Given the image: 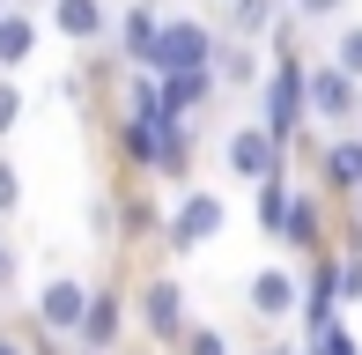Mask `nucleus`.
Listing matches in <instances>:
<instances>
[{
    "label": "nucleus",
    "mask_w": 362,
    "mask_h": 355,
    "mask_svg": "<svg viewBox=\"0 0 362 355\" xmlns=\"http://www.w3.org/2000/svg\"><path fill=\"white\" fill-rule=\"evenodd\" d=\"M303 119H310V67H303V45H296V52H274L267 82H259V126H267V134L296 156Z\"/></svg>",
    "instance_id": "f257e3e1"
},
{
    "label": "nucleus",
    "mask_w": 362,
    "mask_h": 355,
    "mask_svg": "<svg viewBox=\"0 0 362 355\" xmlns=\"http://www.w3.org/2000/svg\"><path fill=\"white\" fill-rule=\"evenodd\" d=\"M215 45H222V30L207 23V15H192V8H163V30H156V59H148V74L215 67Z\"/></svg>",
    "instance_id": "f03ea898"
},
{
    "label": "nucleus",
    "mask_w": 362,
    "mask_h": 355,
    "mask_svg": "<svg viewBox=\"0 0 362 355\" xmlns=\"http://www.w3.org/2000/svg\"><path fill=\"white\" fill-rule=\"evenodd\" d=\"M222 192L215 185H177V207L163 215V245L170 252H200L207 237H222Z\"/></svg>",
    "instance_id": "7ed1b4c3"
},
{
    "label": "nucleus",
    "mask_w": 362,
    "mask_h": 355,
    "mask_svg": "<svg viewBox=\"0 0 362 355\" xmlns=\"http://www.w3.org/2000/svg\"><path fill=\"white\" fill-rule=\"evenodd\" d=\"M222 163H229V178H244V185H259V178H274V170H288V149L267 134L259 119H237L222 134Z\"/></svg>",
    "instance_id": "20e7f679"
},
{
    "label": "nucleus",
    "mask_w": 362,
    "mask_h": 355,
    "mask_svg": "<svg viewBox=\"0 0 362 355\" xmlns=\"http://www.w3.org/2000/svg\"><path fill=\"white\" fill-rule=\"evenodd\" d=\"M310 119L333 126V134L362 126V82H355L348 67H333V59H318V67H310Z\"/></svg>",
    "instance_id": "39448f33"
},
{
    "label": "nucleus",
    "mask_w": 362,
    "mask_h": 355,
    "mask_svg": "<svg viewBox=\"0 0 362 355\" xmlns=\"http://www.w3.org/2000/svg\"><path fill=\"white\" fill-rule=\"evenodd\" d=\"M141 326H148V341L156 348H177L185 341V289L170 281V274H156V281H141Z\"/></svg>",
    "instance_id": "423d86ee"
},
{
    "label": "nucleus",
    "mask_w": 362,
    "mask_h": 355,
    "mask_svg": "<svg viewBox=\"0 0 362 355\" xmlns=\"http://www.w3.org/2000/svg\"><path fill=\"white\" fill-rule=\"evenodd\" d=\"M45 23H52L67 45L89 52V45L111 37V0H45Z\"/></svg>",
    "instance_id": "0eeeda50"
},
{
    "label": "nucleus",
    "mask_w": 362,
    "mask_h": 355,
    "mask_svg": "<svg viewBox=\"0 0 362 355\" xmlns=\"http://www.w3.org/2000/svg\"><path fill=\"white\" fill-rule=\"evenodd\" d=\"M119 333H126V296H119V281H104V289H89V311H81L74 341L96 355H119Z\"/></svg>",
    "instance_id": "6e6552de"
},
{
    "label": "nucleus",
    "mask_w": 362,
    "mask_h": 355,
    "mask_svg": "<svg viewBox=\"0 0 362 355\" xmlns=\"http://www.w3.org/2000/svg\"><path fill=\"white\" fill-rule=\"evenodd\" d=\"M81 311H89V289H81L74 274H52V281L37 289V326L45 333H67V341H74V333H81Z\"/></svg>",
    "instance_id": "1a4fd4ad"
},
{
    "label": "nucleus",
    "mask_w": 362,
    "mask_h": 355,
    "mask_svg": "<svg viewBox=\"0 0 362 355\" xmlns=\"http://www.w3.org/2000/svg\"><path fill=\"white\" fill-rule=\"evenodd\" d=\"M111 30H119V59L148 67V59H156V30H163V8H156V0H126V15H119Z\"/></svg>",
    "instance_id": "9d476101"
},
{
    "label": "nucleus",
    "mask_w": 362,
    "mask_h": 355,
    "mask_svg": "<svg viewBox=\"0 0 362 355\" xmlns=\"http://www.w3.org/2000/svg\"><path fill=\"white\" fill-rule=\"evenodd\" d=\"M318 178H325V192H362V126H348V134H333V149L318 156Z\"/></svg>",
    "instance_id": "9b49d317"
},
{
    "label": "nucleus",
    "mask_w": 362,
    "mask_h": 355,
    "mask_svg": "<svg viewBox=\"0 0 362 355\" xmlns=\"http://www.w3.org/2000/svg\"><path fill=\"white\" fill-rule=\"evenodd\" d=\"M274 245L325 252V200L318 192H288V215H281V237H274Z\"/></svg>",
    "instance_id": "f8f14e48"
},
{
    "label": "nucleus",
    "mask_w": 362,
    "mask_h": 355,
    "mask_svg": "<svg viewBox=\"0 0 362 355\" xmlns=\"http://www.w3.org/2000/svg\"><path fill=\"white\" fill-rule=\"evenodd\" d=\"M296 274L288 267H259L252 274V318H267V326H281V318H296Z\"/></svg>",
    "instance_id": "ddd939ff"
},
{
    "label": "nucleus",
    "mask_w": 362,
    "mask_h": 355,
    "mask_svg": "<svg viewBox=\"0 0 362 355\" xmlns=\"http://www.w3.org/2000/svg\"><path fill=\"white\" fill-rule=\"evenodd\" d=\"M30 52H37V8H15L8 0V8H0V74L23 67Z\"/></svg>",
    "instance_id": "4468645a"
},
{
    "label": "nucleus",
    "mask_w": 362,
    "mask_h": 355,
    "mask_svg": "<svg viewBox=\"0 0 362 355\" xmlns=\"http://www.w3.org/2000/svg\"><path fill=\"white\" fill-rule=\"evenodd\" d=\"M274 15H281V0H222V23H229V37H237V45L267 37Z\"/></svg>",
    "instance_id": "2eb2a0df"
},
{
    "label": "nucleus",
    "mask_w": 362,
    "mask_h": 355,
    "mask_svg": "<svg viewBox=\"0 0 362 355\" xmlns=\"http://www.w3.org/2000/svg\"><path fill=\"white\" fill-rule=\"evenodd\" d=\"M288 192H296V178H288V170L259 178V230H267V237H281V215H288Z\"/></svg>",
    "instance_id": "dca6fc26"
},
{
    "label": "nucleus",
    "mask_w": 362,
    "mask_h": 355,
    "mask_svg": "<svg viewBox=\"0 0 362 355\" xmlns=\"http://www.w3.org/2000/svg\"><path fill=\"white\" fill-rule=\"evenodd\" d=\"M333 67H348L355 82H362V23H340V37H333Z\"/></svg>",
    "instance_id": "f3484780"
},
{
    "label": "nucleus",
    "mask_w": 362,
    "mask_h": 355,
    "mask_svg": "<svg viewBox=\"0 0 362 355\" xmlns=\"http://www.w3.org/2000/svg\"><path fill=\"white\" fill-rule=\"evenodd\" d=\"M340 303H362V245L340 252Z\"/></svg>",
    "instance_id": "a211bd4d"
},
{
    "label": "nucleus",
    "mask_w": 362,
    "mask_h": 355,
    "mask_svg": "<svg viewBox=\"0 0 362 355\" xmlns=\"http://www.w3.org/2000/svg\"><path fill=\"white\" fill-rule=\"evenodd\" d=\"M177 355H229V341L215 326H185V341H177Z\"/></svg>",
    "instance_id": "6ab92c4d"
},
{
    "label": "nucleus",
    "mask_w": 362,
    "mask_h": 355,
    "mask_svg": "<svg viewBox=\"0 0 362 355\" xmlns=\"http://www.w3.org/2000/svg\"><path fill=\"white\" fill-rule=\"evenodd\" d=\"M310 355H362V341L348 326H333V333H318V341H310Z\"/></svg>",
    "instance_id": "aec40b11"
},
{
    "label": "nucleus",
    "mask_w": 362,
    "mask_h": 355,
    "mask_svg": "<svg viewBox=\"0 0 362 355\" xmlns=\"http://www.w3.org/2000/svg\"><path fill=\"white\" fill-rule=\"evenodd\" d=\"M15 207H23V178H15V163L0 156V215H15Z\"/></svg>",
    "instance_id": "412c9836"
},
{
    "label": "nucleus",
    "mask_w": 362,
    "mask_h": 355,
    "mask_svg": "<svg viewBox=\"0 0 362 355\" xmlns=\"http://www.w3.org/2000/svg\"><path fill=\"white\" fill-rule=\"evenodd\" d=\"M15 119H23V89H15V82H0V134H8Z\"/></svg>",
    "instance_id": "4be33fe9"
},
{
    "label": "nucleus",
    "mask_w": 362,
    "mask_h": 355,
    "mask_svg": "<svg viewBox=\"0 0 362 355\" xmlns=\"http://www.w3.org/2000/svg\"><path fill=\"white\" fill-rule=\"evenodd\" d=\"M296 15H303V23H333L340 0H296Z\"/></svg>",
    "instance_id": "5701e85b"
},
{
    "label": "nucleus",
    "mask_w": 362,
    "mask_h": 355,
    "mask_svg": "<svg viewBox=\"0 0 362 355\" xmlns=\"http://www.w3.org/2000/svg\"><path fill=\"white\" fill-rule=\"evenodd\" d=\"M8 281H15V252L0 245V289H8Z\"/></svg>",
    "instance_id": "b1692460"
},
{
    "label": "nucleus",
    "mask_w": 362,
    "mask_h": 355,
    "mask_svg": "<svg viewBox=\"0 0 362 355\" xmlns=\"http://www.w3.org/2000/svg\"><path fill=\"white\" fill-rule=\"evenodd\" d=\"M0 355H30V341H15V333H0Z\"/></svg>",
    "instance_id": "393cba45"
},
{
    "label": "nucleus",
    "mask_w": 362,
    "mask_h": 355,
    "mask_svg": "<svg viewBox=\"0 0 362 355\" xmlns=\"http://www.w3.org/2000/svg\"><path fill=\"white\" fill-rule=\"evenodd\" d=\"M348 207H355V230H362V192H348Z\"/></svg>",
    "instance_id": "a878e982"
},
{
    "label": "nucleus",
    "mask_w": 362,
    "mask_h": 355,
    "mask_svg": "<svg viewBox=\"0 0 362 355\" xmlns=\"http://www.w3.org/2000/svg\"><path fill=\"white\" fill-rule=\"evenodd\" d=\"M259 355H296V348H259Z\"/></svg>",
    "instance_id": "bb28decb"
},
{
    "label": "nucleus",
    "mask_w": 362,
    "mask_h": 355,
    "mask_svg": "<svg viewBox=\"0 0 362 355\" xmlns=\"http://www.w3.org/2000/svg\"><path fill=\"white\" fill-rule=\"evenodd\" d=\"M15 8H45V0H15Z\"/></svg>",
    "instance_id": "cd10ccee"
},
{
    "label": "nucleus",
    "mask_w": 362,
    "mask_h": 355,
    "mask_svg": "<svg viewBox=\"0 0 362 355\" xmlns=\"http://www.w3.org/2000/svg\"><path fill=\"white\" fill-rule=\"evenodd\" d=\"M74 355H96V348H74Z\"/></svg>",
    "instance_id": "c85d7f7f"
},
{
    "label": "nucleus",
    "mask_w": 362,
    "mask_h": 355,
    "mask_svg": "<svg viewBox=\"0 0 362 355\" xmlns=\"http://www.w3.org/2000/svg\"><path fill=\"white\" fill-rule=\"evenodd\" d=\"M0 8H8V0H0Z\"/></svg>",
    "instance_id": "c756f323"
},
{
    "label": "nucleus",
    "mask_w": 362,
    "mask_h": 355,
    "mask_svg": "<svg viewBox=\"0 0 362 355\" xmlns=\"http://www.w3.org/2000/svg\"><path fill=\"white\" fill-rule=\"evenodd\" d=\"M296 355H303V348H296Z\"/></svg>",
    "instance_id": "7c9ffc66"
},
{
    "label": "nucleus",
    "mask_w": 362,
    "mask_h": 355,
    "mask_svg": "<svg viewBox=\"0 0 362 355\" xmlns=\"http://www.w3.org/2000/svg\"><path fill=\"white\" fill-rule=\"evenodd\" d=\"M215 8H222V0H215Z\"/></svg>",
    "instance_id": "2f4dec72"
}]
</instances>
